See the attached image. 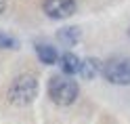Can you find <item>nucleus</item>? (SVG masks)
I'll return each mask as SVG.
<instances>
[{
    "label": "nucleus",
    "instance_id": "1a4fd4ad",
    "mask_svg": "<svg viewBox=\"0 0 130 124\" xmlns=\"http://www.w3.org/2000/svg\"><path fill=\"white\" fill-rule=\"evenodd\" d=\"M19 48V40L6 34V32H0V51H17Z\"/></svg>",
    "mask_w": 130,
    "mask_h": 124
},
{
    "label": "nucleus",
    "instance_id": "7ed1b4c3",
    "mask_svg": "<svg viewBox=\"0 0 130 124\" xmlns=\"http://www.w3.org/2000/svg\"><path fill=\"white\" fill-rule=\"evenodd\" d=\"M101 76L113 86H130V57H109L107 61H103Z\"/></svg>",
    "mask_w": 130,
    "mask_h": 124
},
{
    "label": "nucleus",
    "instance_id": "6e6552de",
    "mask_svg": "<svg viewBox=\"0 0 130 124\" xmlns=\"http://www.w3.org/2000/svg\"><path fill=\"white\" fill-rule=\"evenodd\" d=\"M34 48H36L38 59L44 65H55L57 61H59V51H57V46L48 44V42H36Z\"/></svg>",
    "mask_w": 130,
    "mask_h": 124
},
{
    "label": "nucleus",
    "instance_id": "9b49d317",
    "mask_svg": "<svg viewBox=\"0 0 130 124\" xmlns=\"http://www.w3.org/2000/svg\"><path fill=\"white\" fill-rule=\"evenodd\" d=\"M128 36H130V27H128Z\"/></svg>",
    "mask_w": 130,
    "mask_h": 124
},
{
    "label": "nucleus",
    "instance_id": "423d86ee",
    "mask_svg": "<svg viewBox=\"0 0 130 124\" xmlns=\"http://www.w3.org/2000/svg\"><path fill=\"white\" fill-rule=\"evenodd\" d=\"M101 70H103V61L99 57H86V59L80 61V76L84 80H94L101 76Z\"/></svg>",
    "mask_w": 130,
    "mask_h": 124
},
{
    "label": "nucleus",
    "instance_id": "0eeeda50",
    "mask_svg": "<svg viewBox=\"0 0 130 124\" xmlns=\"http://www.w3.org/2000/svg\"><path fill=\"white\" fill-rule=\"evenodd\" d=\"M57 40L65 46H76L82 40V27L80 25H63L57 30Z\"/></svg>",
    "mask_w": 130,
    "mask_h": 124
},
{
    "label": "nucleus",
    "instance_id": "20e7f679",
    "mask_svg": "<svg viewBox=\"0 0 130 124\" xmlns=\"http://www.w3.org/2000/svg\"><path fill=\"white\" fill-rule=\"evenodd\" d=\"M42 11L51 19H67L76 13V0H44Z\"/></svg>",
    "mask_w": 130,
    "mask_h": 124
},
{
    "label": "nucleus",
    "instance_id": "f03ea898",
    "mask_svg": "<svg viewBox=\"0 0 130 124\" xmlns=\"http://www.w3.org/2000/svg\"><path fill=\"white\" fill-rule=\"evenodd\" d=\"M46 93H48L53 103L61 105V107H67V105H74L76 99L80 97V84L69 76L57 74V76H53L48 80Z\"/></svg>",
    "mask_w": 130,
    "mask_h": 124
},
{
    "label": "nucleus",
    "instance_id": "39448f33",
    "mask_svg": "<svg viewBox=\"0 0 130 124\" xmlns=\"http://www.w3.org/2000/svg\"><path fill=\"white\" fill-rule=\"evenodd\" d=\"M80 57L76 55V53H71V51H67V53H63V55H59V67H61V74L63 76H69V78H74V76H78V72H80Z\"/></svg>",
    "mask_w": 130,
    "mask_h": 124
},
{
    "label": "nucleus",
    "instance_id": "9d476101",
    "mask_svg": "<svg viewBox=\"0 0 130 124\" xmlns=\"http://www.w3.org/2000/svg\"><path fill=\"white\" fill-rule=\"evenodd\" d=\"M4 6H6V0H0V15L4 13Z\"/></svg>",
    "mask_w": 130,
    "mask_h": 124
},
{
    "label": "nucleus",
    "instance_id": "f257e3e1",
    "mask_svg": "<svg viewBox=\"0 0 130 124\" xmlns=\"http://www.w3.org/2000/svg\"><path fill=\"white\" fill-rule=\"evenodd\" d=\"M40 93V82L34 74L23 72L19 76H15L11 80L9 88H6V101L15 107H25L29 103L36 101V97Z\"/></svg>",
    "mask_w": 130,
    "mask_h": 124
}]
</instances>
